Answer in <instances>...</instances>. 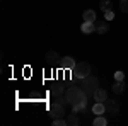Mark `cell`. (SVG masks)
Instances as JSON below:
<instances>
[{
    "mask_svg": "<svg viewBox=\"0 0 128 126\" xmlns=\"http://www.w3.org/2000/svg\"><path fill=\"white\" fill-rule=\"evenodd\" d=\"M98 87H99L98 77H94V75H87V77L80 78V89H82L89 97L94 96V90H96Z\"/></svg>",
    "mask_w": 128,
    "mask_h": 126,
    "instance_id": "6da1fadb",
    "label": "cell"
},
{
    "mask_svg": "<svg viewBox=\"0 0 128 126\" xmlns=\"http://www.w3.org/2000/svg\"><path fill=\"white\" fill-rule=\"evenodd\" d=\"M80 92H82L80 87H68L67 92H65V102H68L72 107L75 106V104H79L80 102Z\"/></svg>",
    "mask_w": 128,
    "mask_h": 126,
    "instance_id": "7a4b0ae2",
    "label": "cell"
},
{
    "mask_svg": "<svg viewBox=\"0 0 128 126\" xmlns=\"http://www.w3.org/2000/svg\"><path fill=\"white\" fill-rule=\"evenodd\" d=\"M72 75H74V78H84V77H87V75H90V65H89L87 61L77 63L75 68L72 70Z\"/></svg>",
    "mask_w": 128,
    "mask_h": 126,
    "instance_id": "3957f363",
    "label": "cell"
},
{
    "mask_svg": "<svg viewBox=\"0 0 128 126\" xmlns=\"http://www.w3.org/2000/svg\"><path fill=\"white\" fill-rule=\"evenodd\" d=\"M65 106L62 104V102H53L51 106H50V116L53 118V119H56V118H65Z\"/></svg>",
    "mask_w": 128,
    "mask_h": 126,
    "instance_id": "277c9868",
    "label": "cell"
},
{
    "mask_svg": "<svg viewBox=\"0 0 128 126\" xmlns=\"http://www.w3.org/2000/svg\"><path fill=\"white\" fill-rule=\"evenodd\" d=\"M104 106H106V114L116 116V114L120 113V106H118V102H116V101H113V99H106Z\"/></svg>",
    "mask_w": 128,
    "mask_h": 126,
    "instance_id": "5b68a950",
    "label": "cell"
},
{
    "mask_svg": "<svg viewBox=\"0 0 128 126\" xmlns=\"http://www.w3.org/2000/svg\"><path fill=\"white\" fill-rule=\"evenodd\" d=\"M75 60L72 58V56H63V58L60 60V67L63 68V70H74L75 68Z\"/></svg>",
    "mask_w": 128,
    "mask_h": 126,
    "instance_id": "8992f818",
    "label": "cell"
},
{
    "mask_svg": "<svg viewBox=\"0 0 128 126\" xmlns=\"http://www.w3.org/2000/svg\"><path fill=\"white\" fill-rule=\"evenodd\" d=\"M80 31L84 34H92L96 32V22H89V20H84L82 26H80Z\"/></svg>",
    "mask_w": 128,
    "mask_h": 126,
    "instance_id": "52a82bcc",
    "label": "cell"
},
{
    "mask_svg": "<svg viewBox=\"0 0 128 126\" xmlns=\"http://www.w3.org/2000/svg\"><path fill=\"white\" fill-rule=\"evenodd\" d=\"M106 99H108V94H106L104 89L98 87L94 90V101H96V102H106Z\"/></svg>",
    "mask_w": 128,
    "mask_h": 126,
    "instance_id": "ba28073f",
    "label": "cell"
},
{
    "mask_svg": "<svg viewBox=\"0 0 128 126\" xmlns=\"http://www.w3.org/2000/svg\"><path fill=\"white\" fill-rule=\"evenodd\" d=\"M108 29V20H96V32L98 34H106Z\"/></svg>",
    "mask_w": 128,
    "mask_h": 126,
    "instance_id": "9c48e42d",
    "label": "cell"
},
{
    "mask_svg": "<svg viewBox=\"0 0 128 126\" xmlns=\"http://www.w3.org/2000/svg\"><path fill=\"white\" fill-rule=\"evenodd\" d=\"M106 113V106H104V102H96L94 106H92V114H96V116H102Z\"/></svg>",
    "mask_w": 128,
    "mask_h": 126,
    "instance_id": "30bf717a",
    "label": "cell"
},
{
    "mask_svg": "<svg viewBox=\"0 0 128 126\" xmlns=\"http://www.w3.org/2000/svg\"><path fill=\"white\" fill-rule=\"evenodd\" d=\"M44 60L48 61V63H60V56H58V53L56 51H48L46 55H44Z\"/></svg>",
    "mask_w": 128,
    "mask_h": 126,
    "instance_id": "8fae6325",
    "label": "cell"
},
{
    "mask_svg": "<svg viewBox=\"0 0 128 126\" xmlns=\"http://www.w3.org/2000/svg\"><path fill=\"white\" fill-rule=\"evenodd\" d=\"M67 125H70V126H79L80 125V119L77 116V113H72V114L67 116Z\"/></svg>",
    "mask_w": 128,
    "mask_h": 126,
    "instance_id": "7c38bea8",
    "label": "cell"
},
{
    "mask_svg": "<svg viewBox=\"0 0 128 126\" xmlns=\"http://www.w3.org/2000/svg\"><path fill=\"white\" fill-rule=\"evenodd\" d=\"M63 85L62 84H55V85H51V89H50V92H51V96L55 97V96H62L63 94Z\"/></svg>",
    "mask_w": 128,
    "mask_h": 126,
    "instance_id": "4fadbf2b",
    "label": "cell"
},
{
    "mask_svg": "<svg viewBox=\"0 0 128 126\" xmlns=\"http://www.w3.org/2000/svg\"><path fill=\"white\" fill-rule=\"evenodd\" d=\"M84 20H89V22H96V12L94 10H86L84 15H82Z\"/></svg>",
    "mask_w": 128,
    "mask_h": 126,
    "instance_id": "5bb4252c",
    "label": "cell"
},
{
    "mask_svg": "<svg viewBox=\"0 0 128 126\" xmlns=\"http://www.w3.org/2000/svg\"><path fill=\"white\" fill-rule=\"evenodd\" d=\"M123 90H125V82H123V80H120V82L116 80V84L113 85V92H114V94H121Z\"/></svg>",
    "mask_w": 128,
    "mask_h": 126,
    "instance_id": "9a60e30c",
    "label": "cell"
},
{
    "mask_svg": "<svg viewBox=\"0 0 128 126\" xmlns=\"http://www.w3.org/2000/svg\"><path fill=\"white\" fill-rule=\"evenodd\" d=\"M92 125H94V126H106V125H108V119L102 118V116H98L94 121H92Z\"/></svg>",
    "mask_w": 128,
    "mask_h": 126,
    "instance_id": "2e32d148",
    "label": "cell"
},
{
    "mask_svg": "<svg viewBox=\"0 0 128 126\" xmlns=\"http://www.w3.org/2000/svg\"><path fill=\"white\" fill-rule=\"evenodd\" d=\"M113 9V3H111V0H102L101 2V10L102 12H108V10Z\"/></svg>",
    "mask_w": 128,
    "mask_h": 126,
    "instance_id": "e0dca14e",
    "label": "cell"
},
{
    "mask_svg": "<svg viewBox=\"0 0 128 126\" xmlns=\"http://www.w3.org/2000/svg\"><path fill=\"white\" fill-rule=\"evenodd\" d=\"M67 125V118H56L53 119V126H65Z\"/></svg>",
    "mask_w": 128,
    "mask_h": 126,
    "instance_id": "ac0fdd59",
    "label": "cell"
},
{
    "mask_svg": "<svg viewBox=\"0 0 128 126\" xmlns=\"http://www.w3.org/2000/svg\"><path fill=\"white\" fill-rule=\"evenodd\" d=\"M120 10L128 14V0H120Z\"/></svg>",
    "mask_w": 128,
    "mask_h": 126,
    "instance_id": "d6986e66",
    "label": "cell"
},
{
    "mask_svg": "<svg viewBox=\"0 0 128 126\" xmlns=\"http://www.w3.org/2000/svg\"><path fill=\"white\" fill-rule=\"evenodd\" d=\"M104 19H106V20H113V19H114V12H113V10L104 12Z\"/></svg>",
    "mask_w": 128,
    "mask_h": 126,
    "instance_id": "ffe728a7",
    "label": "cell"
},
{
    "mask_svg": "<svg viewBox=\"0 0 128 126\" xmlns=\"http://www.w3.org/2000/svg\"><path fill=\"white\" fill-rule=\"evenodd\" d=\"M114 78H116L118 82H120V80H125V73H123V72H120V70H118V72L114 73Z\"/></svg>",
    "mask_w": 128,
    "mask_h": 126,
    "instance_id": "44dd1931",
    "label": "cell"
}]
</instances>
